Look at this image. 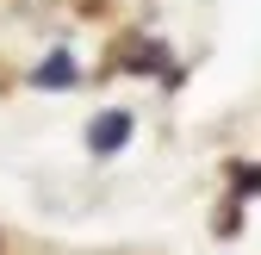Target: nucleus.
I'll list each match as a JSON object with an SVG mask.
<instances>
[{
    "label": "nucleus",
    "instance_id": "2",
    "mask_svg": "<svg viewBox=\"0 0 261 255\" xmlns=\"http://www.w3.org/2000/svg\"><path fill=\"white\" fill-rule=\"evenodd\" d=\"M31 81H38L44 93H62V87H75V56H69V50H50V56L38 62V75H31Z\"/></svg>",
    "mask_w": 261,
    "mask_h": 255
},
{
    "label": "nucleus",
    "instance_id": "1",
    "mask_svg": "<svg viewBox=\"0 0 261 255\" xmlns=\"http://www.w3.org/2000/svg\"><path fill=\"white\" fill-rule=\"evenodd\" d=\"M130 131H137L130 112H100V118H93V131H87V149H93V156H112V149L130 143Z\"/></svg>",
    "mask_w": 261,
    "mask_h": 255
}]
</instances>
